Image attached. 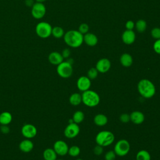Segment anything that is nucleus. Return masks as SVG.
<instances>
[{"instance_id":"9b49d317","label":"nucleus","mask_w":160,"mask_h":160,"mask_svg":"<svg viewBox=\"0 0 160 160\" xmlns=\"http://www.w3.org/2000/svg\"><path fill=\"white\" fill-rule=\"evenodd\" d=\"M53 149L58 155L62 156L68 154L69 146L65 141L62 140H58L54 142Z\"/></svg>"},{"instance_id":"7ed1b4c3","label":"nucleus","mask_w":160,"mask_h":160,"mask_svg":"<svg viewBox=\"0 0 160 160\" xmlns=\"http://www.w3.org/2000/svg\"><path fill=\"white\" fill-rule=\"evenodd\" d=\"M82 102L88 107L93 108L98 106L100 102L99 95L94 91L88 89L82 92Z\"/></svg>"},{"instance_id":"412c9836","label":"nucleus","mask_w":160,"mask_h":160,"mask_svg":"<svg viewBox=\"0 0 160 160\" xmlns=\"http://www.w3.org/2000/svg\"><path fill=\"white\" fill-rule=\"evenodd\" d=\"M12 119V114L8 111H4L0 114V124L1 125L9 124Z\"/></svg>"},{"instance_id":"58836bf2","label":"nucleus","mask_w":160,"mask_h":160,"mask_svg":"<svg viewBox=\"0 0 160 160\" xmlns=\"http://www.w3.org/2000/svg\"><path fill=\"white\" fill-rule=\"evenodd\" d=\"M34 2H35V1L34 0H25L24 1V3H25L26 6L28 7H31V8L33 6Z\"/></svg>"},{"instance_id":"72a5a7b5","label":"nucleus","mask_w":160,"mask_h":160,"mask_svg":"<svg viewBox=\"0 0 160 160\" xmlns=\"http://www.w3.org/2000/svg\"><path fill=\"white\" fill-rule=\"evenodd\" d=\"M103 147L101 146H99L98 144H97L93 149V152L94 154L97 155V156H99L101 154H102L103 152Z\"/></svg>"},{"instance_id":"aec40b11","label":"nucleus","mask_w":160,"mask_h":160,"mask_svg":"<svg viewBox=\"0 0 160 160\" xmlns=\"http://www.w3.org/2000/svg\"><path fill=\"white\" fill-rule=\"evenodd\" d=\"M108 121L107 116L103 114H98L94 117V122L98 126H105L108 123Z\"/></svg>"},{"instance_id":"79ce46f5","label":"nucleus","mask_w":160,"mask_h":160,"mask_svg":"<svg viewBox=\"0 0 160 160\" xmlns=\"http://www.w3.org/2000/svg\"><path fill=\"white\" fill-rule=\"evenodd\" d=\"M56 160H64V159H56Z\"/></svg>"},{"instance_id":"f3484780","label":"nucleus","mask_w":160,"mask_h":160,"mask_svg":"<svg viewBox=\"0 0 160 160\" xmlns=\"http://www.w3.org/2000/svg\"><path fill=\"white\" fill-rule=\"evenodd\" d=\"M83 41L89 46H94L98 44V38L94 34L88 32L83 35Z\"/></svg>"},{"instance_id":"4468645a","label":"nucleus","mask_w":160,"mask_h":160,"mask_svg":"<svg viewBox=\"0 0 160 160\" xmlns=\"http://www.w3.org/2000/svg\"><path fill=\"white\" fill-rule=\"evenodd\" d=\"M122 42L127 44L130 45L132 44L136 40V34L132 30H125L122 34Z\"/></svg>"},{"instance_id":"a211bd4d","label":"nucleus","mask_w":160,"mask_h":160,"mask_svg":"<svg viewBox=\"0 0 160 160\" xmlns=\"http://www.w3.org/2000/svg\"><path fill=\"white\" fill-rule=\"evenodd\" d=\"M19 148L22 152L27 153L31 152L32 150L34 148V144L30 140V139H26L20 142Z\"/></svg>"},{"instance_id":"a19ab883","label":"nucleus","mask_w":160,"mask_h":160,"mask_svg":"<svg viewBox=\"0 0 160 160\" xmlns=\"http://www.w3.org/2000/svg\"><path fill=\"white\" fill-rule=\"evenodd\" d=\"M76 160H83V159H81V158H78V159H76Z\"/></svg>"},{"instance_id":"7c9ffc66","label":"nucleus","mask_w":160,"mask_h":160,"mask_svg":"<svg viewBox=\"0 0 160 160\" xmlns=\"http://www.w3.org/2000/svg\"><path fill=\"white\" fill-rule=\"evenodd\" d=\"M89 26L88 25V24L86 23H82L79 25V29H78V31L82 34H85L86 33L88 32L89 31Z\"/></svg>"},{"instance_id":"6e6552de","label":"nucleus","mask_w":160,"mask_h":160,"mask_svg":"<svg viewBox=\"0 0 160 160\" xmlns=\"http://www.w3.org/2000/svg\"><path fill=\"white\" fill-rule=\"evenodd\" d=\"M31 15L36 19H41L43 18L46 12V8L43 3L35 2L31 7Z\"/></svg>"},{"instance_id":"f03ea898","label":"nucleus","mask_w":160,"mask_h":160,"mask_svg":"<svg viewBox=\"0 0 160 160\" xmlns=\"http://www.w3.org/2000/svg\"><path fill=\"white\" fill-rule=\"evenodd\" d=\"M138 91L140 95L146 99L152 98L156 93V87L149 79H142L138 84Z\"/></svg>"},{"instance_id":"cd10ccee","label":"nucleus","mask_w":160,"mask_h":160,"mask_svg":"<svg viewBox=\"0 0 160 160\" xmlns=\"http://www.w3.org/2000/svg\"><path fill=\"white\" fill-rule=\"evenodd\" d=\"M80 152H81V149L79 147L74 145L69 148L68 154L72 157H77L79 155Z\"/></svg>"},{"instance_id":"4c0bfd02","label":"nucleus","mask_w":160,"mask_h":160,"mask_svg":"<svg viewBox=\"0 0 160 160\" xmlns=\"http://www.w3.org/2000/svg\"><path fill=\"white\" fill-rule=\"evenodd\" d=\"M0 130L3 134H8V133H9L10 129L8 126V125H1Z\"/></svg>"},{"instance_id":"e433bc0d","label":"nucleus","mask_w":160,"mask_h":160,"mask_svg":"<svg viewBox=\"0 0 160 160\" xmlns=\"http://www.w3.org/2000/svg\"><path fill=\"white\" fill-rule=\"evenodd\" d=\"M61 54L63 57V58H68L71 54V51H70V49H68V48H66L62 50V52H61Z\"/></svg>"},{"instance_id":"2f4dec72","label":"nucleus","mask_w":160,"mask_h":160,"mask_svg":"<svg viewBox=\"0 0 160 160\" xmlns=\"http://www.w3.org/2000/svg\"><path fill=\"white\" fill-rule=\"evenodd\" d=\"M116 157V154L114 152V151H109L107 152H106L104 155V159L105 160H114Z\"/></svg>"},{"instance_id":"b1692460","label":"nucleus","mask_w":160,"mask_h":160,"mask_svg":"<svg viewBox=\"0 0 160 160\" xmlns=\"http://www.w3.org/2000/svg\"><path fill=\"white\" fill-rule=\"evenodd\" d=\"M136 160H151V155L149 152L144 149L140 150L136 156Z\"/></svg>"},{"instance_id":"a878e982","label":"nucleus","mask_w":160,"mask_h":160,"mask_svg":"<svg viewBox=\"0 0 160 160\" xmlns=\"http://www.w3.org/2000/svg\"><path fill=\"white\" fill-rule=\"evenodd\" d=\"M51 35L55 38H61L64 35V29L60 26H55L52 29Z\"/></svg>"},{"instance_id":"9d476101","label":"nucleus","mask_w":160,"mask_h":160,"mask_svg":"<svg viewBox=\"0 0 160 160\" xmlns=\"http://www.w3.org/2000/svg\"><path fill=\"white\" fill-rule=\"evenodd\" d=\"M38 131L35 126L31 124H26L21 128V133L26 139H32L37 134Z\"/></svg>"},{"instance_id":"2eb2a0df","label":"nucleus","mask_w":160,"mask_h":160,"mask_svg":"<svg viewBox=\"0 0 160 160\" xmlns=\"http://www.w3.org/2000/svg\"><path fill=\"white\" fill-rule=\"evenodd\" d=\"M48 61L49 62L52 64V65H56L58 66L60 63H61L64 58L61 54V53L57 52V51H53L51 52L49 55H48Z\"/></svg>"},{"instance_id":"f704fd0d","label":"nucleus","mask_w":160,"mask_h":160,"mask_svg":"<svg viewBox=\"0 0 160 160\" xmlns=\"http://www.w3.org/2000/svg\"><path fill=\"white\" fill-rule=\"evenodd\" d=\"M154 51L158 54H160V39H157L153 44Z\"/></svg>"},{"instance_id":"39448f33","label":"nucleus","mask_w":160,"mask_h":160,"mask_svg":"<svg viewBox=\"0 0 160 160\" xmlns=\"http://www.w3.org/2000/svg\"><path fill=\"white\" fill-rule=\"evenodd\" d=\"M51 25L45 21L38 22L35 27V32L37 36L42 39H46L51 36L52 32Z\"/></svg>"},{"instance_id":"c756f323","label":"nucleus","mask_w":160,"mask_h":160,"mask_svg":"<svg viewBox=\"0 0 160 160\" xmlns=\"http://www.w3.org/2000/svg\"><path fill=\"white\" fill-rule=\"evenodd\" d=\"M151 36L155 39H160V28H154L151 31Z\"/></svg>"},{"instance_id":"dca6fc26","label":"nucleus","mask_w":160,"mask_h":160,"mask_svg":"<svg viewBox=\"0 0 160 160\" xmlns=\"http://www.w3.org/2000/svg\"><path fill=\"white\" fill-rule=\"evenodd\" d=\"M130 121L135 124H141L144 121V114L139 111H134L130 114Z\"/></svg>"},{"instance_id":"c85d7f7f","label":"nucleus","mask_w":160,"mask_h":160,"mask_svg":"<svg viewBox=\"0 0 160 160\" xmlns=\"http://www.w3.org/2000/svg\"><path fill=\"white\" fill-rule=\"evenodd\" d=\"M98 72H99L98 71V70L96 69V68H91L88 71L87 76L91 80L97 78V76L98 75Z\"/></svg>"},{"instance_id":"f8f14e48","label":"nucleus","mask_w":160,"mask_h":160,"mask_svg":"<svg viewBox=\"0 0 160 160\" xmlns=\"http://www.w3.org/2000/svg\"><path fill=\"white\" fill-rule=\"evenodd\" d=\"M111 66L110 61L107 58H102L98 61L96 64V68L99 72L105 73L108 72Z\"/></svg>"},{"instance_id":"423d86ee","label":"nucleus","mask_w":160,"mask_h":160,"mask_svg":"<svg viewBox=\"0 0 160 160\" xmlns=\"http://www.w3.org/2000/svg\"><path fill=\"white\" fill-rule=\"evenodd\" d=\"M56 71L60 77L64 79L69 78L72 74V66L68 61H63L61 63L57 66Z\"/></svg>"},{"instance_id":"c9c22d12","label":"nucleus","mask_w":160,"mask_h":160,"mask_svg":"<svg viewBox=\"0 0 160 160\" xmlns=\"http://www.w3.org/2000/svg\"><path fill=\"white\" fill-rule=\"evenodd\" d=\"M125 27L128 30H132L135 27V23L132 21L129 20L126 22Z\"/></svg>"},{"instance_id":"ea45409f","label":"nucleus","mask_w":160,"mask_h":160,"mask_svg":"<svg viewBox=\"0 0 160 160\" xmlns=\"http://www.w3.org/2000/svg\"><path fill=\"white\" fill-rule=\"evenodd\" d=\"M46 0H35V2H41L43 3L44 2H45Z\"/></svg>"},{"instance_id":"4be33fe9","label":"nucleus","mask_w":160,"mask_h":160,"mask_svg":"<svg viewBox=\"0 0 160 160\" xmlns=\"http://www.w3.org/2000/svg\"><path fill=\"white\" fill-rule=\"evenodd\" d=\"M57 156L58 154L53 148H47L42 153V156L44 160H56Z\"/></svg>"},{"instance_id":"473e14b6","label":"nucleus","mask_w":160,"mask_h":160,"mask_svg":"<svg viewBox=\"0 0 160 160\" xmlns=\"http://www.w3.org/2000/svg\"><path fill=\"white\" fill-rule=\"evenodd\" d=\"M119 120L122 123H127L130 121V115L127 113H123L121 114L119 117Z\"/></svg>"},{"instance_id":"6ab92c4d","label":"nucleus","mask_w":160,"mask_h":160,"mask_svg":"<svg viewBox=\"0 0 160 160\" xmlns=\"http://www.w3.org/2000/svg\"><path fill=\"white\" fill-rule=\"evenodd\" d=\"M133 59L131 54L129 53H124L120 57L121 64L126 68H128L132 64Z\"/></svg>"},{"instance_id":"1a4fd4ad","label":"nucleus","mask_w":160,"mask_h":160,"mask_svg":"<svg viewBox=\"0 0 160 160\" xmlns=\"http://www.w3.org/2000/svg\"><path fill=\"white\" fill-rule=\"evenodd\" d=\"M80 132V128L78 124L75 122L69 123L64 129V134L68 139L76 138Z\"/></svg>"},{"instance_id":"ddd939ff","label":"nucleus","mask_w":160,"mask_h":160,"mask_svg":"<svg viewBox=\"0 0 160 160\" xmlns=\"http://www.w3.org/2000/svg\"><path fill=\"white\" fill-rule=\"evenodd\" d=\"M76 84L78 89L81 92L86 91L89 89L91 87V79H89L88 76H81L77 80Z\"/></svg>"},{"instance_id":"37998d69","label":"nucleus","mask_w":160,"mask_h":160,"mask_svg":"<svg viewBox=\"0 0 160 160\" xmlns=\"http://www.w3.org/2000/svg\"><path fill=\"white\" fill-rule=\"evenodd\" d=\"M94 160H96V159H94Z\"/></svg>"},{"instance_id":"f257e3e1","label":"nucleus","mask_w":160,"mask_h":160,"mask_svg":"<svg viewBox=\"0 0 160 160\" xmlns=\"http://www.w3.org/2000/svg\"><path fill=\"white\" fill-rule=\"evenodd\" d=\"M65 43L73 48H79L83 43V34L78 30H69L64 33L63 36Z\"/></svg>"},{"instance_id":"bb28decb","label":"nucleus","mask_w":160,"mask_h":160,"mask_svg":"<svg viewBox=\"0 0 160 160\" xmlns=\"http://www.w3.org/2000/svg\"><path fill=\"white\" fill-rule=\"evenodd\" d=\"M136 29L139 32H143L145 31L147 28V23L146 21L143 19H139L136 23H135V27Z\"/></svg>"},{"instance_id":"393cba45","label":"nucleus","mask_w":160,"mask_h":160,"mask_svg":"<svg viewBox=\"0 0 160 160\" xmlns=\"http://www.w3.org/2000/svg\"><path fill=\"white\" fill-rule=\"evenodd\" d=\"M73 122L79 124L82 122L84 119V114L81 111H76L72 115Z\"/></svg>"},{"instance_id":"20e7f679","label":"nucleus","mask_w":160,"mask_h":160,"mask_svg":"<svg viewBox=\"0 0 160 160\" xmlns=\"http://www.w3.org/2000/svg\"><path fill=\"white\" fill-rule=\"evenodd\" d=\"M114 135L112 132L104 130L96 134L95 141L97 144L102 147H106L111 145L114 142Z\"/></svg>"},{"instance_id":"0eeeda50","label":"nucleus","mask_w":160,"mask_h":160,"mask_svg":"<svg viewBox=\"0 0 160 160\" xmlns=\"http://www.w3.org/2000/svg\"><path fill=\"white\" fill-rule=\"evenodd\" d=\"M130 150V144L126 139H120L114 145V151L116 156H124Z\"/></svg>"},{"instance_id":"5701e85b","label":"nucleus","mask_w":160,"mask_h":160,"mask_svg":"<svg viewBox=\"0 0 160 160\" xmlns=\"http://www.w3.org/2000/svg\"><path fill=\"white\" fill-rule=\"evenodd\" d=\"M69 102L72 106H78L82 102V96L81 94L78 92L72 93L69 98Z\"/></svg>"}]
</instances>
